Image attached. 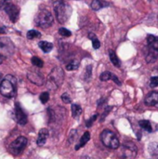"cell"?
Instances as JSON below:
<instances>
[{"label":"cell","mask_w":158,"mask_h":159,"mask_svg":"<svg viewBox=\"0 0 158 159\" xmlns=\"http://www.w3.org/2000/svg\"><path fill=\"white\" fill-rule=\"evenodd\" d=\"M101 140L102 143L110 149H117L120 146V143L116 134L109 129H104L102 132Z\"/></svg>","instance_id":"277c9868"},{"label":"cell","mask_w":158,"mask_h":159,"mask_svg":"<svg viewBox=\"0 0 158 159\" xmlns=\"http://www.w3.org/2000/svg\"><path fill=\"white\" fill-rule=\"evenodd\" d=\"M63 72L62 69L60 67H56L52 69L50 75H48L47 79V87L50 89H56L63 81Z\"/></svg>","instance_id":"8992f818"},{"label":"cell","mask_w":158,"mask_h":159,"mask_svg":"<svg viewBox=\"0 0 158 159\" xmlns=\"http://www.w3.org/2000/svg\"><path fill=\"white\" fill-rule=\"evenodd\" d=\"M61 100H62V102H63L64 103H70V102H72L71 97L68 95V93H63V94L61 95Z\"/></svg>","instance_id":"f1b7e54d"},{"label":"cell","mask_w":158,"mask_h":159,"mask_svg":"<svg viewBox=\"0 0 158 159\" xmlns=\"http://www.w3.org/2000/svg\"><path fill=\"white\" fill-rule=\"evenodd\" d=\"M78 66H79V62L77 61H71L70 63H68L66 65V68H67L68 71H74V70L77 69Z\"/></svg>","instance_id":"d4e9b609"},{"label":"cell","mask_w":158,"mask_h":159,"mask_svg":"<svg viewBox=\"0 0 158 159\" xmlns=\"http://www.w3.org/2000/svg\"><path fill=\"white\" fill-rule=\"evenodd\" d=\"M111 79H112V80H114V81H115V83H116V84H117L118 86H120V85H121V82L119 81L118 77H117V76H116L115 75L112 74V77H111Z\"/></svg>","instance_id":"836d02e7"},{"label":"cell","mask_w":158,"mask_h":159,"mask_svg":"<svg viewBox=\"0 0 158 159\" xmlns=\"http://www.w3.org/2000/svg\"><path fill=\"white\" fill-rule=\"evenodd\" d=\"M109 57H110V60L112 61V63L115 66V67H120L121 63H120V61L118 59V57L116 56L115 52L114 50H110L109 51Z\"/></svg>","instance_id":"ac0fdd59"},{"label":"cell","mask_w":158,"mask_h":159,"mask_svg":"<svg viewBox=\"0 0 158 159\" xmlns=\"http://www.w3.org/2000/svg\"><path fill=\"white\" fill-rule=\"evenodd\" d=\"M89 140H90V133H89L88 131H87V132H85V133H84V135L81 137L79 143L75 146V150H78L80 147L85 146V145H86V143H87Z\"/></svg>","instance_id":"2e32d148"},{"label":"cell","mask_w":158,"mask_h":159,"mask_svg":"<svg viewBox=\"0 0 158 159\" xmlns=\"http://www.w3.org/2000/svg\"><path fill=\"white\" fill-rule=\"evenodd\" d=\"M97 116H98V115H94L89 120H88V122H87V127H88V128H89V127L93 124V122L97 119Z\"/></svg>","instance_id":"4dcf8cb0"},{"label":"cell","mask_w":158,"mask_h":159,"mask_svg":"<svg viewBox=\"0 0 158 159\" xmlns=\"http://www.w3.org/2000/svg\"><path fill=\"white\" fill-rule=\"evenodd\" d=\"M48 137V131L47 129H40L39 133H38V138H37V144L39 146H42L46 143L47 142V139Z\"/></svg>","instance_id":"5bb4252c"},{"label":"cell","mask_w":158,"mask_h":159,"mask_svg":"<svg viewBox=\"0 0 158 159\" xmlns=\"http://www.w3.org/2000/svg\"><path fill=\"white\" fill-rule=\"evenodd\" d=\"M88 37L92 40V46H93V48H95V49H98L100 47H101V43H100V41H99V39L95 36V34H90L89 35H88Z\"/></svg>","instance_id":"603a6c76"},{"label":"cell","mask_w":158,"mask_h":159,"mask_svg":"<svg viewBox=\"0 0 158 159\" xmlns=\"http://www.w3.org/2000/svg\"><path fill=\"white\" fill-rule=\"evenodd\" d=\"M149 153L152 157H158V143H151L148 147Z\"/></svg>","instance_id":"d6986e66"},{"label":"cell","mask_w":158,"mask_h":159,"mask_svg":"<svg viewBox=\"0 0 158 159\" xmlns=\"http://www.w3.org/2000/svg\"><path fill=\"white\" fill-rule=\"evenodd\" d=\"M72 114L74 118H78L80 115L82 114V108L78 104H73L72 105Z\"/></svg>","instance_id":"44dd1931"},{"label":"cell","mask_w":158,"mask_h":159,"mask_svg":"<svg viewBox=\"0 0 158 159\" xmlns=\"http://www.w3.org/2000/svg\"><path fill=\"white\" fill-rule=\"evenodd\" d=\"M157 18H158V15H157Z\"/></svg>","instance_id":"ab89813d"},{"label":"cell","mask_w":158,"mask_h":159,"mask_svg":"<svg viewBox=\"0 0 158 159\" xmlns=\"http://www.w3.org/2000/svg\"><path fill=\"white\" fill-rule=\"evenodd\" d=\"M76 135V130H72L71 133H70V137H69V143H74V136Z\"/></svg>","instance_id":"d6a6232c"},{"label":"cell","mask_w":158,"mask_h":159,"mask_svg":"<svg viewBox=\"0 0 158 159\" xmlns=\"http://www.w3.org/2000/svg\"><path fill=\"white\" fill-rule=\"evenodd\" d=\"M1 77H2V75H1V73H0V82H1Z\"/></svg>","instance_id":"f35d334b"},{"label":"cell","mask_w":158,"mask_h":159,"mask_svg":"<svg viewBox=\"0 0 158 159\" xmlns=\"http://www.w3.org/2000/svg\"><path fill=\"white\" fill-rule=\"evenodd\" d=\"M144 103L149 107H156L158 108V92L152 91L144 99Z\"/></svg>","instance_id":"7c38bea8"},{"label":"cell","mask_w":158,"mask_h":159,"mask_svg":"<svg viewBox=\"0 0 158 159\" xmlns=\"http://www.w3.org/2000/svg\"><path fill=\"white\" fill-rule=\"evenodd\" d=\"M26 145H27V139L23 136H20L14 142H12L10 143L8 149L12 155L18 156L24 150Z\"/></svg>","instance_id":"52a82bcc"},{"label":"cell","mask_w":158,"mask_h":159,"mask_svg":"<svg viewBox=\"0 0 158 159\" xmlns=\"http://www.w3.org/2000/svg\"><path fill=\"white\" fill-rule=\"evenodd\" d=\"M139 125H140V127H141L142 129H144V130H146V131H148V132H152V131H153L152 124H151V122H149L148 120H142V121L139 122Z\"/></svg>","instance_id":"ffe728a7"},{"label":"cell","mask_w":158,"mask_h":159,"mask_svg":"<svg viewBox=\"0 0 158 159\" xmlns=\"http://www.w3.org/2000/svg\"><path fill=\"white\" fill-rule=\"evenodd\" d=\"M150 85H151V87H153V88L158 87V75L157 76H153V77H151Z\"/></svg>","instance_id":"f546056e"},{"label":"cell","mask_w":158,"mask_h":159,"mask_svg":"<svg viewBox=\"0 0 158 159\" xmlns=\"http://www.w3.org/2000/svg\"><path fill=\"white\" fill-rule=\"evenodd\" d=\"M17 80L12 75H7L0 84V93L6 98H12L16 94Z\"/></svg>","instance_id":"6da1fadb"},{"label":"cell","mask_w":158,"mask_h":159,"mask_svg":"<svg viewBox=\"0 0 158 159\" xmlns=\"http://www.w3.org/2000/svg\"><path fill=\"white\" fill-rule=\"evenodd\" d=\"M2 63V56L0 55V64Z\"/></svg>","instance_id":"e575fe53"},{"label":"cell","mask_w":158,"mask_h":159,"mask_svg":"<svg viewBox=\"0 0 158 159\" xmlns=\"http://www.w3.org/2000/svg\"><path fill=\"white\" fill-rule=\"evenodd\" d=\"M91 76V65H88L86 69V78L88 79Z\"/></svg>","instance_id":"1f68e13d"},{"label":"cell","mask_w":158,"mask_h":159,"mask_svg":"<svg viewBox=\"0 0 158 159\" xmlns=\"http://www.w3.org/2000/svg\"><path fill=\"white\" fill-rule=\"evenodd\" d=\"M32 63H33L34 66L38 67V68H41V67H43V65H44L43 61H42L40 58H38V57H33V58H32Z\"/></svg>","instance_id":"cb8c5ba5"},{"label":"cell","mask_w":158,"mask_h":159,"mask_svg":"<svg viewBox=\"0 0 158 159\" xmlns=\"http://www.w3.org/2000/svg\"><path fill=\"white\" fill-rule=\"evenodd\" d=\"M34 22L41 28H48L53 22V16L47 9H42L35 15Z\"/></svg>","instance_id":"5b68a950"},{"label":"cell","mask_w":158,"mask_h":159,"mask_svg":"<svg viewBox=\"0 0 158 159\" xmlns=\"http://www.w3.org/2000/svg\"><path fill=\"white\" fill-rule=\"evenodd\" d=\"M0 6H1L2 8H4V10L8 15L9 20L12 22H16L18 18H19V7L16 5L12 4V3L3 2V1H2V4Z\"/></svg>","instance_id":"9c48e42d"},{"label":"cell","mask_w":158,"mask_h":159,"mask_svg":"<svg viewBox=\"0 0 158 159\" xmlns=\"http://www.w3.org/2000/svg\"><path fill=\"white\" fill-rule=\"evenodd\" d=\"M111 77H112V73H110V72H103L101 75H100V79L102 80V81H108V80H110L111 79Z\"/></svg>","instance_id":"484cf974"},{"label":"cell","mask_w":158,"mask_h":159,"mask_svg":"<svg viewBox=\"0 0 158 159\" xmlns=\"http://www.w3.org/2000/svg\"><path fill=\"white\" fill-rule=\"evenodd\" d=\"M138 153V149L137 146L131 143V142H128L126 143H124L122 145V154L123 157L126 158H134L136 157Z\"/></svg>","instance_id":"30bf717a"},{"label":"cell","mask_w":158,"mask_h":159,"mask_svg":"<svg viewBox=\"0 0 158 159\" xmlns=\"http://www.w3.org/2000/svg\"><path fill=\"white\" fill-rule=\"evenodd\" d=\"M38 46L46 53L50 52L52 50V48H53V45L51 43H49V42H47V41H40L38 43Z\"/></svg>","instance_id":"e0dca14e"},{"label":"cell","mask_w":158,"mask_h":159,"mask_svg":"<svg viewBox=\"0 0 158 159\" xmlns=\"http://www.w3.org/2000/svg\"><path fill=\"white\" fill-rule=\"evenodd\" d=\"M109 6V3L106 2V1H103V0H93L91 2V7L93 10H100L103 7H106Z\"/></svg>","instance_id":"9a60e30c"},{"label":"cell","mask_w":158,"mask_h":159,"mask_svg":"<svg viewBox=\"0 0 158 159\" xmlns=\"http://www.w3.org/2000/svg\"><path fill=\"white\" fill-rule=\"evenodd\" d=\"M10 0H3V2H9Z\"/></svg>","instance_id":"8d00e7d4"},{"label":"cell","mask_w":158,"mask_h":159,"mask_svg":"<svg viewBox=\"0 0 158 159\" xmlns=\"http://www.w3.org/2000/svg\"><path fill=\"white\" fill-rule=\"evenodd\" d=\"M49 100V94L47 92H43L40 95V101L42 103H47Z\"/></svg>","instance_id":"83f0119b"},{"label":"cell","mask_w":158,"mask_h":159,"mask_svg":"<svg viewBox=\"0 0 158 159\" xmlns=\"http://www.w3.org/2000/svg\"><path fill=\"white\" fill-rule=\"evenodd\" d=\"M59 34H60L61 35H62V36H65V37L71 36V34H72L71 31H69V30L66 29V28H61V29L59 30Z\"/></svg>","instance_id":"4316f807"},{"label":"cell","mask_w":158,"mask_h":159,"mask_svg":"<svg viewBox=\"0 0 158 159\" xmlns=\"http://www.w3.org/2000/svg\"><path fill=\"white\" fill-rule=\"evenodd\" d=\"M53 7H54V12H55V16L58 20V21L60 23H64L66 22L71 14H72V8L69 5L65 4L62 1H58V2H54L53 3Z\"/></svg>","instance_id":"7a4b0ae2"},{"label":"cell","mask_w":158,"mask_h":159,"mask_svg":"<svg viewBox=\"0 0 158 159\" xmlns=\"http://www.w3.org/2000/svg\"><path fill=\"white\" fill-rule=\"evenodd\" d=\"M52 1H53V3H54V2H58V1H62V0H52Z\"/></svg>","instance_id":"d590c367"},{"label":"cell","mask_w":158,"mask_h":159,"mask_svg":"<svg viewBox=\"0 0 158 159\" xmlns=\"http://www.w3.org/2000/svg\"><path fill=\"white\" fill-rule=\"evenodd\" d=\"M147 55L145 57L146 61L151 63L155 62L158 59V36L156 35H148L147 37Z\"/></svg>","instance_id":"3957f363"},{"label":"cell","mask_w":158,"mask_h":159,"mask_svg":"<svg viewBox=\"0 0 158 159\" xmlns=\"http://www.w3.org/2000/svg\"><path fill=\"white\" fill-rule=\"evenodd\" d=\"M14 45L9 38L0 37V55L8 57L14 53Z\"/></svg>","instance_id":"ba28073f"},{"label":"cell","mask_w":158,"mask_h":159,"mask_svg":"<svg viewBox=\"0 0 158 159\" xmlns=\"http://www.w3.org/2000/svg\"><path fill=\"white\" fill-rule=\"evenodd\" d=\"M15 117H16L17 123L20 125H25L27 123V116L21 109L19 102L15 104Z\"/></svg>","instance_id":"8fae6325"},{"label":"cell","mask_w":158,"mask_h":159,"mask_svg":"<svg viewBox=\"0 0 158 159\" xmlns=\"http://www.w3.org/2000/svg\"><path fill=\"white\" fill-rule=\"evenodd\" d=\"M40 37H41V34L35 30H30L27 33V38L30 40H33L35 38H40Z\"/></svg>","instance_id":"7402d4cb"},{"label":"cell","mask_w":158,"mask_h":159,"mask_svg":"<svg viewBox=\"0 0 158 159\" xmlns=\"http://www.w3.org/2000/svg\"><path fill=\"white\" fill-rule=\"evenodd\" d=\"M156 73H158V66L156 67Z\"/></svg>","instance_id":"74e56055"},{"label":"cell","mask_w":158,"mask_h":159,"mask_svg":"<svg viewBox=\"0 0 158 159\" xmlns=\"http://www.w3.org/2000/svg\"><path fill=\"white\" fill-rule=\"evenodd\" d=\"M27 76H28V79L32 83H34L37 86H42L45 83V79L43 78L42 75L37 72H28Z\"/></svg>","instance_id":"4fadbf2b"}]
</instances>
